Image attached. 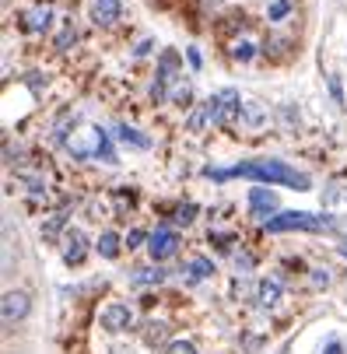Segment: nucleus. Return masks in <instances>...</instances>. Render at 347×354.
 <instances>
[{
    "mask_svg": "<svg viewBox=\"0 0 347 354\" xmlns=\"http://www.w3.org/2000/svg\"><path fill=\"white\" fill-rule=\"evenodd\" d=\"M267 232H326L333 228V221L326 214H309V211H284V214H274L263 221Z\"/></svg>",
    "mask_w": 347,
    "mask_h": 354,
    "instance_id": "obj_3",
    "label": "nucleus"
},
{
    "mask_svg": "<svg viewBox=\"0 0 347 354\" xmlns=\"http://www.w3.org/2000/svg\"><path fill=\"white\" fill-rule=\"evenodd\" d=\"M116 137H120L123 144L140 147V151H144V147H151V137H144L140 130H133V127H126V123H123V127H116Z\"/></svg>",
    "mask_w": 347,
    "mask_h": 354,
    "instance_id": "obj_14",
    "label": "nucleus"
},
{
    "mask_svg": "<svg viewBox=\"0 0 347 354\" xmlns=\"http://www.w3.org/2000/svg\"><path fill=\"white\" fill-rule=\"evenodd\" d=\"M102 326H106V330H113V333H123V330H130V326H133V313L116 301V306H109V309L102 313Z\"/></svg>",
    "mask_w": 347,
    "mask_h": 354,
    "instance_id": "obj_11",
    "label": "nucleus"
},
{
    "mask_svg": "<svg viewBox=\"0 0 347 354\" xmlns=\"http://www.w3.org/2000/svg\"><path fill=\"white\" fill-rule=\"evenodd\" d=\"M169 354H200L189 340H176V344H169Z\"/></svg>",
    "mask_w": 347,
    "mask_h": 354,
    "instance_id": "obj_23",
    "label": "nucleus"
},
{
    "mask_svg": "<svg viewBox=\"0 0 347 354\" xmlns=\"http://www.w3.org/2000/svg\"><path fill=\"white\" fill-rule=\"evenodd\" d=\"M84 257H88V239H84V232L71 228V232L64 235V263H67V267H77Z\"/></svg>",
    "mask_w": 347,
    "mask_h": 354,
    "instance_id": "obj_7",
    "label": "nucleus"
},
{
    "mask_svg": "<svg viewBox=\"0 0 347 354\" xmlns=\"http://www.w3.org/2000/svg\"><path fill=\"white\" fill-rule=\"evenodd\" d=\"M172 102H176V106H182V102H189V84H179V88L172 91Z\"/></svg>",
    "mask_w": 347,
    "mask_h": 354,
    "instance_id": "obj_27",
    "label": "nucleus"
},
{
    "mask_svg": "<svg viewBox=\"0 0 347 354\" xmlns=\"http://www.w3.org/2000/svg\"><path fill=\"white\" fill-rule=\"evenodd\" d=\"M330 91H333V98H337V106H344V91H340V77H337V74L330 77Z\"/></svg>",
    "mask_w": 347,
    "mask_h": 354,
    "instance_id": "obj_29",
    "label": "nucleus"
},
{
    "mask_svg": "<svg viewBox=\"0 0 347 354\" xmlns=\"http://www.w3.org/2000/svg\"><path fill=\"white\" fill-rule=\"evenodd\" d=\"M277 354H291V347H288V344H284V347H281V351H277Z\"/></svg>",
    "mask_w": 347,
    "mask_h": 354,
    "instance_id": "obj_31",
    "label": "nucleus"
},
{
    "mask_svg": "<svg viewBox=\"0 0 347 354\" xmlns=\"http://www.w3.org/2000/svg\"><path fill=\"white\" fill-rule=\"evenodd\" d=\"M91 18H95V25H116L120 18H123V4L120 0H95L91 4Z\"/></svg>",
    "mask_w": 347,
    "mask_h": 354,
    "instance_id": "obj_10",
    "label": "nucleus"
},
{
    "mask_svg": "<svg viewBox=\"0 0 347 354\" xmlns=\"http://www.w3.org/2000/svg\"><path fill=\"white\" fill-rule=\"evenodd\" d=\"M193 214H196V207H193V204H186V207H179V211H176V218H172V221H176V225H189V221H193Z\"/></svg>",
    "mask_w": 347,
    "mask_h": 354,
    "instance_id": "obj_24",
    "label": "nucleus"
},
{
    "mask_svg": "<svg viewBox=\"0 0 347 354\" xmlns=\"http://www.w3.org/2000/svg\"><path fill=\"white\" fill-rule=\"evenodd\" d=\"M147 239H151V235H147V232H140V228H133V232L126 235V249H133V245H140V242H147Z\"/></svg>",
    "mask_w": 347,
    "mask_h": 354,
    "instance_id": "obj_25",
    "label": "nucleus"
},
{
    "mask_svg": "<svg viewBox=\"0 0 347 354\" xmlns=\"http://www.w3.org/2000/svg\"><path fill=\"white\" fill-rule=\"evenodd\" d=\"M162 277H165V274H162L158 267H147V270H137V277H133V281H137V284H158Z\"/></svg>",
    "mask_w": 347,
    "mask_h": 354,
    "instance_id": "obj_20",
    "label": "nucleus"
},
{
    "mask_svg": "<svg viewBox=\"0 0 347 354\" xmlns=\"http://www.w3.org/2000/svg\"><path fill=\"white\" fill-rule=\"evenodd\" d=\"M186 270H189V281H204V277H211V274H214V263H211L207 257H193Z\"/></svg>",
    "mask_w": 347,
    "mask_h": 354,
    "instance_id": "obj_15",
    "label": "nucleus"
},
{
    "mask_svg": "<svg viewBox=\"0 0 347 354\" xmlns=\"http://www.w3.org/2000/svg\"><path fill=\"white\" fill-rule=\"evenodd\" d=\"M330 284V270H312V288H326Z\"/></svg>",
    "mask_w": 347,
    "mask_h": 354,
    "instance_id": "obj_28",
    "label": "nucleus"
},
{
    "mask_svg": "<svg viewBox=\"0 0 347 354\" xmlns=\"http://www.w3.org/2000/svg\"><path fill=\"white\" fill-rule=\"evenodd\" d=\"M176 249H179V235H176L172 228H158L151 239H147V252H151L155 263H158V260H169Z\"/></svg>",
    "mask_w": 347,
    "mask_h": 354,
    "instance_id": "obj_5",
    "label": "nucleus"
},
{
    "mask_svg": "<svg viewBox=\"0 0 347 354\" xmlns=\"http://www.w3.org/2000/svg\"><path fill=\"white\" fill-rule=\"evenodd\" d=\"M71 147V155L74 158H102V162H116V151L109 147V133L106 130H98V127H88L81 133H74L67 140Z\"/></svg>",
    "mask_w": 347,
    "mask_h": 354,
    "instance_id": "obj_2",
    "label": "nucleus"
},
{
    "mask_svg": "<svg viewBox=\"0 0 347 354\" xmlns=\"http://www.w3.org/2000/svg\"><path fill=\"white\" fill-rule=\"evenodd\" d=\"M340 257H344V260H347V245H340Z\"/></svg>",
    "mask_w": 347,
    "mask_h": 354,
    "instance_id": "obj_32",
    "label": "nucleus"
},
{
    "mask_svg": "<svg viewBox=\"0 0 347 354\" xmlns=\"http://www.w3.org/2000/svg\"><path fill=\"white\" fill-rule=\"evenodd\" d=\"M49 21H53V11H49L46 4H35V8H28V11L21 15V28H25L28 35L46 32V28H49Z\"/></svg>",
    "mask_w": 347,
    "mask_h": 354,
    "instance_id": "obj_9",
    "label": "nucleus"
},
{
    "mask_svg": "<svg viewBox=\"0 0 347 354\" xmlns=\"http://www.w3.org/2000/svg\"><path fill=\"white\" fill-rule=\"evenodd\" d=\"M176 67H179V53L165 49V53H162V60H158V77H155V88H151L155 102H162V98H165V84L172 81V71H176Z\"/></svg>",
    "mask_w": 347,
    "mask_h": 354,
    "instance_id": "obj_8",
    "label": "nucleus"
},
{
    "mask_svg": "<svg viewBox=\"0 0 347 354\" xmlns=\"http://www.w3.org/2000/svg\"><path fill=\"white\" fill-rule=\"evenodd\" d=\"M288 15H291V0H274L270 11H267V21H281V18H288Z\"/></svg>",
    "mask_w": 347,
    "mask_h": 354,
    "instance_id": "obj_18",
    "label": "nucleus"
},
{
    "mask_svg": "<svg viewBox=\"0 0 347 354\" xmlns=\"http://www.w3.org/2000/svg\"><path fill=\"white\" fill-rule=\"evenodd\" d=\"M288 49V39H267V46H263V53H270V57H281Z\"/></svg>",
    "mask_w": 347,
    "mask_h": 354,
    "instance_id": "obj_22",
    "label": "nucleus"
},
{
    "mask_svg": "<svg viewBox=\"0 0 347 354\" xmlns=\"http://www.w3.org/2000/svg\"><path fill=\"white\" fill-rule=\"evenodd\" d=\"M211 123V102H200V109H196L193 116H189V130H200V127H207Z\"/></svg>",
    "mask_w": 347,
    "mask_h": 354,
    "instance_id": "obj_17",
    "label": "nucleus"
},
{
    "mask_svg": "<svg viewBox=\"0 0 347 354\" xmlns=\"http://www.w3.org/2000/svg\"><path fill=\"white\" fill-rule=\"evenodd\" d=\"M74 39H77V32H74V25L67 21V25H64V32L57 35V46H53V49H60V53H64L67 46H74Z\"/></svg>",
    "mask_w": 347,
    "mask_h": 354,
    "instance_id": "obj_19",
    "label": "nucleus"
},
{
    "mask_svg": "<svg viewBox=\"0 0 347 354\" xmlns=\"http://www.w3.org/2000/svg\"><path fill=\"white\" fill-rule=\"evenodd\" d=\"M98 252H102L106 260H116L120 257V235L116 232H106L102 239H98Z\"/></svg>",
    "mask_w": 347,
    "mask_h": 354,
    "instance_id": "obj_16",
    "label": "nucleus"
},
{
    "mask_svg": "<svg viewBox=\"0 0 347 354\" xmlns=\"http://www.w3.org/2000/svg\"><path fill=\"white\" fill-rule=\"evenodd\" d=\"M250 207H253V214L256 218H270L274 211H277V196L270 193V189H250Z\"/></svg>",
    "mask_w": 347,
    "mask_h": 354,
    "instance_id": "obj_12",
    "label": "nucleus"
},
{
    "mask_svg": "<svg viewBox=\"0 0 347 354\" xmlns=\"http://www.w3.org/2000/svg\"><path fill=\"white\" fill-rule=\"evenodd\" d=\"M256 295H260V306H263V309H274L277 301H281V281H274V277H263Z\"/></svg>",
    "mask_w": 347,
    "mask_h": 354,
    "instance_id": "obj_13",
    "label": "nucleus"
},
{
    "mask_svg": "<svg viewBox=\"0 0 347 354\" xmlns=\"http://www.w3.org/2000/svg\"><path fill=\"white\" fill-rule=\"evenodd\" d=\"M204 176H211L214 183L225 179H253V183H277V186H291V189H309V176L306 172H294L288 162L277 158H253V162H238L232 169H204Z\"/></svg>",
    "mask_w": 347,
    "mask_h": 354,
    "instance_id": "obj_1",
    "label": "nucleus"
},
{
    "mask_svg": "<svg viewBox=\"0 0 347 354\" xmlns=\"http://www.w3.org/2000/svg\"><path fill=\"white\" fill-rule=\"evenodd\" d=\"M28 309H32V301H28V295L25 291H8L4 295V301H0V316H4V323L11 326V323H18V319H25L28 316Z\"/></svg>",
    "mask_w": 347,
    "mask_h": 354,
    "instance_id": "obj_6",
    "label": "nucleus"
},
{
    "mask_svg": "<svg viewBox=\"0 0 347 354\" xmlns=\"http://www.w3.org/2000/svg\"><path fill=\"white\" fill-rule=\"evenodd\" d=\"M186 60H189V67H193V71H200V64H204V57H200V49H196V46H189V49H186Z\"/></svg>",
    "mask_w": 347,
    "mask_h": 354,
    "instance_id": "obj_26",
    "label": "nucleus"
},
{
    "mask_svg": "<svg viewBox=\"0 0 347 354\" xmlns=\"http://www.w3.org/2000/svg\"><path fill=\"white\" fill-rule=\"evenodd\" d=\"M323 354H344V347L333 340V344H326V351H323Z\"/></svg>",
    "mask_w": 347,
    "mask_h": 354,
    "instance_id": "obj_30",
    "label": "nucleus"
},
{
    "mask_svg": "<svg viewBox=\"0 0 347 354\" xmlns=\"http://www.w3.org/2000/svg\"><path fill=\"white\" fill-rule=\"evenodd\" d=\"M207 102H211V123H214V127L228 123V120H232V116H238V109H242V98H238V91H235V88L218 91L214 98H207Z\"/></svg>",
    "mask_w": 347,
    "mask_h": 354,
    "instance_id": "obj_4",
    "label": "nucleus"
},
{
    "mask_svg": "<svg viewBox=\"0 0 347 354\" xmlns=\"http://www.w3.org/2000/svg\"><path fill=\"white\" fill-rule=\"evenodd\" d=\"M253 53H256V46H253V42H235V49H232V57L242 60V64H245V60H253Z\"/></svg>",
    "mask_w": 347,
    "mask_h": 354,
    "instance_id": "obj_21",
    "label": "nucleus"
}]
</instances>
